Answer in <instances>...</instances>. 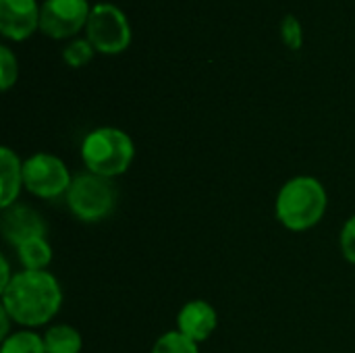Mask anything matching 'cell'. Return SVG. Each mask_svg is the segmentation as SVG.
<instances>
[{"instance_id":"6da1fadb","label":"cell","mask_w":355,"mask_h":353,"mask_svg":"<svg viewBox=\"0 0 355 353\" xmlns=\"http://www.w3.org/2000/svg\"><path fill=\"white\" fill-rule=\"evenodd\" d=\"M62 304V291L46 270H23L2 289V308L23 327H42L50 322Z\"/></svg>"},{"instance_id":"9a60e30c","label":"cell","mask_w":355,"mask_h":353,"mask_svg":"<svg viewBox=\"0 0 355 353\" xmlns=\"http://www.w3.org/2000/svg\"><path fill=\"white\" fill-rule=\"evenodd\" d=\"M152 353H200L198 352V343L187 339L185 335H181L179 331H171L164 333L156 343Z\"/></svg>"},{"instance_id":"5b68a950","label":"cell","mask_w":355,"mask_h":353,"mask_svg":"<svg viewBox=\"0 0 355 353\" xmlns=\"http://www.w3.org/2000/svg\"><path fill=\"white\" fill-rule=\"evenodd\" d=\"M85 29L89 44L102 54H119L131 44V27L125 12L108 2L92 6Z\"/></svg>"},{"instance_id":"9c48e42d","label":"cell","mask_w":355,"mask_h":353,"mask_svg":"<svg viewBox=\"0 0 355 353\" xmlns=\"http://www.w3.org/2000/svg\"><path fill=\"white\" fill-rule=\"evenodd\" d=\"M2 235L6 237L8 243L19 248L31 239L44 237L46 225L33 208L23 204H12L2 210Z\"/></svg>"},{"instance_id":"2e32d148","label":"cell","mask_w":355,"mask_h":353,"mask_svg":"<svg viewBox=\"0 0 355 353\" xmlns=\"http://www.w3.org/2000/svg\"><path fill=\"white\" fill-rule=\"evenodd\" d=\"M94 52H96V48L89 44V40H75L62 50V58L69 67L79 69L94 58Z\"/></svg>"},{"instance_id":"3957f363","label":"cell","mask_w":355,"mask_h":353,"mask_svg":"<svg viewBox=\"0 0 355 353\" xmlns=\"http://www.w3.org/2000/svg\"><path fill=\"white\" fill-rule=\"evenodd\" d=\"M81 158L89 173L112 179L123 175L133 158V139L116 127H100L85 135L81 144Z\"/></svg>"},{"instance_id":"ffe728a7","label":"cell","mask_w":355,"mask_h":353,"mask_svg":"<svg viewBox=\"0 0 355 353\" xmlns=\"http://www.w3.org/2000/svg\"><path fill=\"white\" fill-rule=\"evenodd\" d=\"M0 273H2V279H0V291H2V289H6V285L15 277V275H10V266H8V260L4 256H0Z\"/></svg>"},{"instance_id":"44dd1931","label":"cell","mask_w":355,"mask_h":353,"mask_svg":"<svg viewBox=\"0 0 355 353\" xmlns=\"http://www.w3.org/2000/svg\"><path fill=\"white\" fill-rule=\"evenodd\" d=\"M0 320H2V333H0V337H2V341H4V339L8 337V322L12 320L4 308H0Z\"/></svg>"},{"instance_id":"277c9868","label":"cell","mask_w":355,"mask_h":353,"mask_svg":"<svg viewBox=\"0 0 355 353\" xmlns=\"http://www.w3.org/2000/svg\"><path fill=\"white\" fill-rule=\"evenodd\" d=\"M67 204L71 212L83 223H96L106 218L116 204V191L110 179L83 173L77 175L67 191Z\"/></svg>"},{"instance_id":"7a4b0ae2","label":"cell","mask_w":355,"mask_h":353,"mask_svg":"<svg viewBox=\"0 0 355 353\" xmlns=\"http://www.w3.org/2000/svg\"><path fill=\"white\" fill-rule=\"evenodd\" d=\"M275 212L285 229L308 231L316 227L327 212V191L314 177H293L281 187Z\"/></svg>"},{"instance_id":"ba28073f","label":"cell","mask_w":355,"mask_h":353,"mask_svg":"<svg viewBox=\"0 0 355 353\" xmlns=\"http://www.w3.org/2000/svg\"><path fill=\"white\" fill-rule=\"evenodd\" d=\"M40 27L35 0H0V31L15 42L29 37Z\"/></svg>"},{"instance_id":"4fadbf2b","label":"cell","mask_w":355,"mask_h":353,"mask_svg":"<svg viewBox=\"0 0 355 353\" xmlns=\"http://www.w3.org/2000/svg\"><path fill=\"white\" fill-rule=\"evenodd\" d=\"M17 250H19V260L25 266V270H44L52 260V248L46 241V237L31 239L19 246Z\"/></svg>"},{"instance_id":"e0dca14e","label":"cell","mask_w":355,"mask_h":353,"mask_svg":"<svg viewBox=\"0 0 355 353\" xmlns=\"http://www.w3.org/2000/svg\"><path fill=\"white\" fill-rule=\"evenodd\" d=\"M17 75H19L17 58L6 46H2L0 48V87L4 92L10 89V85L17 81Z\"/></svg>"},{"instance_id":"d6986e66","label":"cell","mask_w":355,"mask_h":353,"mask_svg":"<svg viewBox=\"0 0 355 353\" xmlns=\"http://www.w3.org/2000/svg\"><path fill=\"white\" fill-rule=\"evenodd\" d=\"M341 252L347 262L355 264V214L341 229Z\"/></svg>"},{"instance_id":"ac0fdd59","label":"cell","mask_w":355,"mask_h":353,"mask_svg":"<svg viewBox=\"0 0 355 353\" xmlns=\"http://www.w3.org/2000/svg\"><path fill=\"white\" fill-rule=\"evenodd\" d=\"M281 35L285 40V44L291 50H300L304 44V31H302V23L295 15H287L281 23Z\"/></svg>"},{"instance_id":"7c38bea8","label":"cell","mask_w":355,"mask_h":353,"mask_svg":"<svg viewBox=\"0 0 355 353\" xmlns=\"http://www.w3.org/2000/svg\"><path fill=\"white\" fill-rule=\"evenodd\" d=\"M42 339H44L46 353H79L83 345L79 331L69 325L50 327Z\"/></svg>"},{"instance_id":"8fae6325","label":"cell","mask_w":355,"mask_h":353,"mask_svg":"<svg viewBox=\"0 0 355 353\" xmlns=\"http://www.w3.org/2000/svg\"><path fill=\"white\" fill-rule=\"evenodd\" d=\"M23 185V162L10 148L0 150V206H12Z\"/></svg>"},{"instance_id":"5bb4252c","label":"cell","mask_w":355,"mask_h":353,"mask_svg":"<svg viewBox=\"0 0 355 353\" xmlns=\"http://www.w3.org/2000/svg\"><path fill=\"white\" fill-rule=\"evenodd\" d=\"M0 353H46L44 339L31 331H19L2 341Z\"/></svg>"},{"instance_id":"52a82bcc","label":"cell","mask_w":355,"mask_h":353,"mask_svg":"<svg viewBox=\"0 0 355 353\" xmlns=\"http://www.w3.org/2000/svg\"><path fill=\"white\" fill-rule=\"evenodd\" d=\"M89 12L87 0H46L40 8V29L54 40L71 37L87 25Z\"/></svg>"},{"instance_id":"30bf717a","label":"cell","mask_w":355,"mask_h":353,"mask_svg":"<svg viewBox=\"0 0 355 353\" xmlns=\"http://www.w3.org/2000/svg\"><path fill=\"white\" fill-rule=\"evenodd\" d=\"M216 327H218V314L204 300H193L185 304L177 316V331L196 343H204L216 331Z\"/></svg>"},{"instance_id":"8992f818","label":"cell","mask_w":355,"mask_h":353,"mask_svg":"<svg viewBox=\"0 0 355 353\" xmlns=\"http://www.w3.org/2000/svg\"><path fill=\"white\" fill-rule=\"evenodd\" d=\"M71 183V173L58 156L40 152L23 162V185L35 198H58L69 191Z\"/></svg>"}]
</instances>
